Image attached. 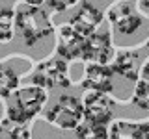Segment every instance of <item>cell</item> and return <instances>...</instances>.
<instances>
[{"instance_id": "1", "label": "cell", "mask_w": 149, "mask_h": 139, "mask_svg": "<svg viewBox=\"0 0 149 139\" xmlns=\"http://www.w3.org/2000/svg\"><path fill=\"white\" fill-rule=\"evenodd\" d=\"M47 100H49V91L36 83L19 87L8 98L6 117L0 120V132L13 124H30L32 119H36L45 109Z\"/></svg>"}, {"instance_id": "2", "label": "cell", "mask_w": 149, "mask_h": 139, "mask_svg": "<svg viewBox=\"0 0 149 139\" xmlns=\"http://www.w3.org/2000/svg\"><path fill=\"white\" fill-rule=\"evenodd\" d=\"M15 30L26 46H37L45 37L56 32L49 11L26 4L15 8Z\"/></svg>"}, {"instance_id": "3", "label": "cell", "mask_w": 149, "mask_h": 139, "mask_svg": "<svg viewBox=\"0 0 149 139\" xmlns=\"http://www.w3.org/2000/svg\"><path fill=\"white\" fill-rule=\"evenodd\" d=\"M30 82L47 91L58 89V87L60 89H67L73 83L71 76H69V61L54 52L50 58L39 61L34 67Z\"/></svg>"}, {"instance_id": "4", "label": "cell", "mask_w": 149, "mask_h": 139, "mask_svg": "<svg viewBox=\"0 0 149 139\" xmlns=\"http://www.w3.org/2000/svg\"><path fill=\"white\" fill-rule=\"evenodd\" d=\"M45 120L63 132H74L84 120L82 100L74 95H62L56 100V104L45 111Z\"/></svg>"}, {"instance_id": "5", "label": "cell", "mask_w": 149, "mask_h": 139, "mask_svg": "<svg viewBox=\"0 0 149 139\" xmlns=\"http://www.w3.org/2000/svg\"><path fill=\"white\" fill-rule=\"evenodd\" d=\"M106 21L116 32L121 35H132L143 26V15L138 11L136 6L129 2V0H118L106 9L104 13Z\"/></svg>"}, {"instance_id": "6", "label": "cell", "mask_w": 149, "mask_h": 139, "mask_svg": "<svg viewBox=\"0 0 149 139\" xmlns=\"http://www.w3.org/2000/svg\"><path fill=\"white\" fill-rule=\"evenodd\" d=\"M86 35L74 28L71 22H65L56 28V54L67 61H84Z\"/></svg>"}, {"instance_id": "7", "label": "cell", "mask_w": 149, "mask_h": 139, "mask_svg": "<svg viewBox=\"0 0 149 139\" xmlns=\"http://www.w3.org/2000/svg\"><path fill=\"white\" fill-rule=\"evenodd\" d=\"M84 119L101 124H110L114 120V100L110 93L101 91H86L82 96Z\"/></svg>"}, {"instance_id": "8", "label": "cell", "mask_w": 149, "mask_h": 139, "mask_svg": "<svg viewBox=\"0 0 149 139\" xmlns=\"http://www.w3.org/2000/svg\"><path fill=\"white\" fill-rule=\"evenodd\" d=\"M116 56V48L112 43L110 30H97L86 37V50H84V63H104L110 65Z\"/></svg>"}, {"instance_id": "9", "label": "cell", "mask_w": 149, "mask_h": 139, "mask_svg": "<svg viewBox=\"0 0 149 139\" xmlns=\"http://www.w3.org/2000/svg\"><path fill=\"white\" fill-rule=\"evenodd\" d=\"M80 85L86 91L112 93V89H114V71H112L110 65L86 61V65H84V78H82Z\"/></svg>"}, {"instance_id": "10", "label": "cell", "mask_w": 149, "mask_h": 139, "mask_svg": "<svg viewBox=\"0 0 149 139\" xmlns=\"http://www.w3.org/2000/svg\"><path fill=\"white\" fill-rule=\"evenodd\" d=\"M142 59H140V50L138 48H119L116 50V56L112 59L110 67L114 74L125 78L129 82H138L140 78V67H142Z\"/></svg>"}, {"instance_id": "11", "label": "cell", "mask_w": 149, "mask_h": 139, "mask_svg": "<svg viewBox=\"0 0 149 139\" xmlns=\"http://www.w3.org/2000/svg\"><path fill=\"white\" fill-rule=\"evenodd\" d=\"M102 21H104V13H102L95 4L82 2L80 8L77 9V13L71 17L69 22H71V24L77 28L82 35L88 37V35H91L93 32L99 30V26L102 24Z\"/></svg>"}, {"instance_id": "12", "label": "cell", "mask_w": 149, "mask_h": 139, "mask_svg": "<svg viewBox=\"0 0 149 139\" xmlns=\"http://www.w3.org/2000/svg\"><path fill=\"white\" fill-rule=\"evenodd\" d=\"M110 137V124H101L84 119L78 128L74 130V139H108Z\"/></svg>"}, {"instance_id": "13", "label": "cell", "mask_w": 149, "mask_h": 139, "mask_svg": "<svg viewBox=\"0 0 149 139\" xmlns=\"http://www.w3.org/2000/svg\"><path fill=\"white\" fill-rule=\"evenodd\" d=\"M21 83V74H19L11 65L0 67V98H9Z\"/></svg>"}, {"instance_id": "14", "label": "cell", "mask_w": 149, "mask_h": 139, "mask_svg": "<svg viewBox=\"0 0 149 139\" xmlns=\"http://www.w3.org/2000/svg\"><path fill=\"white\" fill-rule=\"evenodd\" d=\"M15 37V9L0 8V45L11 43Z\"/></svg>"}, {"instance_id": "15", "label": "cell", "mask_w": 149, "mask_h": 139, "mask_svg": "<svg viewBox=\"0 0 149 139\" xmlns=\"http://www.w3.org/2000/svg\"><path fill=\"white\" fill-rule=\"evenodd\" d=\"M130 102L136 108L149 111V82H143V80L134 82V91H132V96H130Z\"/></svg>"}, {"instance_id": "16", "label": "cell", "mask_w": 149, "mask_h": 139, "mask_svg": "<svg viewBox=\"0 0 149 139\" xmlns=\"http://www.w3.org/2000/svg\"><path fill=\"white\" fill-rule=\"evenodd\" d=\"M80 0H47V6L52 11H65V9L77 6Z\"/></svg>"}, {"instance_id": "17", "label": "cell", "mask_w": 149, "mask_h": 139, "mask_svg": "<svg viewBox=\"0 0 149 139\" xmlns=\"http://www.w3.org/2000/svg\"><path fill=\"white\" fill-rule=\"evenodd\" d=\"M138 80L149 82V58L142 63V67H140V78H138Z\"/></svg>"}, {"instance_id": "18", "label": "cell", "mask_w": 149, "mask_h": 139, "mask_svg": "<svg viewBox=\"0 0 149 139\" xmlns=\"http://www.w3.org/2000/svg\"><path fill=\"white\" fill-rule=\"evenodd\" d=\"M136 8H138V11L142 13L143 17H149V0H138Z\"/></svg>"}, {"instance_id": "19", "label": "cell", "mask_w": 149, "mask_h": 139, "mask_svg": "<svg viewBox=\"0 0 149 139\" xmlns=\"http://www.w3.org/2000/svg\"><path fill=\"white\" fill-rule=\"evenodd\" d=\"M22 4H26V6H34V8H41L43 4H47V0H21Z\"/></svg>"}, {"instance_id": "20", "label": "cell", "mask_w": 149, "mask_h": 139, "mask_svg": "<svg viewBox=\"0 0 149 139\" xmlns=\"http://www.w3.org/2000/svg\"><path fill=\"white\" fill-rule=\"evenodd\" d=\"M142 133H143V139H149V119L142 120Z\"/></svg>"}, {"instance_id": "21", "label": "cell", "mask_w": 149, "mask_h": 139, "mask_svg": "<svg viewBox=\"0 0 149 139\" xmlns=\"http://www.w3.org/2000/svg\"><path fill=\"white\" fill-rule=\"evenodd\" d=\"M129 2H130V0H129Z\"/></svg>"}]
</instances>
